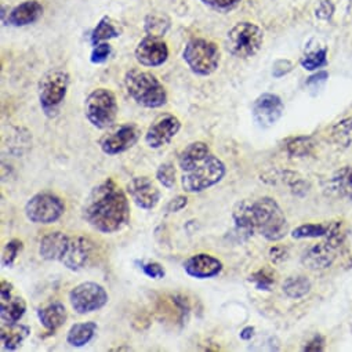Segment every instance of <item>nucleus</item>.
I'll return each instance as SVG.
<instances>
[{"label":"nucleus","mask_w":352,"mask_h":352,"mask_svg":"<svg viewBox=\"0 0 352 352\" xmlns=\"http://www.w3.org/2000/svg\"><path fill=\"white\" fill-rule=\"evenodd\" d=\"M314 141L309 137H297L289 141L287 152L290 156H307L314 149Z\"/></svg>","instance_id":"32"},{"label":"nucleus","mask_w":352,"mask_h":352,"mask_svg":"<svg viewBox=\"0 0 352 352\" xmlns=\"http://www.w3.org/2000/svg\"><path fill=\"white\" fill-rule=\"evenodd\" d=\"M331 138L342 148L352 146V119H345L337 123L331 129Z\"/></svg>","instance_id":"30"},{"label":"nucleus","mask_w":352,"mask_h":352,"mask_svg":"<svg viewBox=\"0 0 352 352\" xmlns=\"http://www.w3.org/2000/svg\"><path fill=\"white\" fill-rule=\"evenodd\" d=\"M109 297L107 290L96 282H83L69 293V302L76 314L85 315L104 308Z\"/></svg>","instance_id":"10"},{"label":"nucleus","mask_w":352,"mask_h":352,"mask_svg":"<svg viewBox=\"0 0 352 352\" xmlns=\"http://www.w3.org/2000/svg\"><path fill=\"white\" fill-rule=\"evenodd\" d=\"M329 188L340 198L352 199V167H342L336 171L329 182Z\"/></svg>","instance_id":"25"},{"label":"nucleus","mask_w":352,"mask_h":352,"mask_svg":"<svg viewBox=\"0 0 352 352\" xmlns=\"http://www.w3.org/2000/svg\"><path fill=\"white\" fill-rule=\"evenodd\" d=\"M68 238L69 235L60 231L50 232L46 236H43L39 246L41 257L46 261H60Z\"/></svg>","instance_id":"21"},{"label":"nucleus","mask_w":352,"mask_h":352,"mask_svg":"<svg viewBox=\"0 0 352 352\" xmlns=\"http://www.w3.org/2000/svg\"><path fill=\"white\" fill-rule=\"evenodd\" d=\"M96 243L86 236H69L60 263L71 271L85 270L96 257Z\"/></svg>","instance_id":"11"},{"label":"nucleus","mask_w":352,"mask_h":352,"mask_svg":"<svg viewBox=\"0 0 352 352\" xmlns=\"http://www.w3.org/2000/svg\"><path fill=\"white\" fill-rule=\"evenodd\" d=\"M336 250L337 248L327 241L314 245L304 253L302 264L309 270H324L333 264Z\"/></svg>","instance_id":"18"},{"label":"nucleus","mask_w":352,"mask_h":352,"mask_svg":"<svg viewBox=\"0 0 352 352\" xmlns=\"http://www.w3.org/2000/svg\"><path fill=\"white\" fill-rule=\"evenodd\" d=\"M137 264L140 265V270L152 279H162L166 275V271L162 267V264L156 261H137Z\"/></svg>","instance_id":"37"},{"label":"nucleus","mask_w":352,"mask_h":352,"mask_svg":"<svg viewBox=\"0 0 352 352\" xmlns=\"http://www.w3.org/2000/svg\"><path fill=\"white\" fill-rule=\"evenodd\" d=\"M264 42L263 30L253 23H239L227 35V50L236 58H250L256 56Z\"/></svg>","instance_id":"6"},{"label":"nucleus","mask_w":352,"mask_h":352,"mask_svg":"<svg viewBox=\"0 0 352 352\" xmlns=\"http://www.w3.org/2000/svg\"><path fill=\"white\" fill-rule=\"evenodd\" d=\"M27 311V302L23 297L12 296L9 298L0 300V319L3 324L19 323Z\"/></svg>","instance_id":"23"},{"label":"nucleus","mask_w":352,"mask_h":352,"mask_svg":"<svg viewBox=\"0 0 352 352\" xmlns=\"http://www.w3.org/2000/svg\"><path fill=\"white\" fill-rule=\"evenodd\" d=\"M226 173L227 167L224 162L210 153L205 160L183 173L182 187L188 194H199L219 184Z\"/></svg>","instance_id":"4"},{"label":"nucleus","mask_w":352,"mask_h":352,"mask_svg":"<svg viewBox=\"0 0 352 352\" xmlns=\"http://www.w3.org/2000/svg\"><path fill=\"white\" fill-rule=\"evenodd\" d=\"M182 129V122L177 116L164 113L157 116L149 126L145 134V144L152 149H159L167 145Z\"/></svg>","instance_id":"12"},{"label":"nucleus","mask_w":352,"mask_h":352,"mask_svg":"<svg viewBox=\"0 0 352 352\" xmlns=\"http://www.w3.org/2000/svg\"><path fill=\"white\" fill-rule=\"evenodd\" d=\"M170 30V20L164 14L152 13L145 19V32L151 38H163Z\"/></svg>","instance_id":"28"},{"label":"nucleus","mask_w":352,"mask_h":352,"mask_svg":"<svg viewBox=\"0 0 352 352\" xmlns=\"http://www.w3.org/2000/svg\"><path fill=\"white\" fill-rule=\"evenodd\" d=\"M249 280L253 282L258 290H271L272 285L275 283L274 272L268 268H264V270H260V271L254 272L253 275H250Z\"/></svg>","instance_id":"36"},{"label":"nucleus","mask_w":352,"mask_h":352,"mask_svg":"<svg viewBox=\"0 0 352 352\" xmlns=\"http://www.w3.org/2000/svg\"><path fill=\"white\" fill-rule=\"evenodd\" d=\"M38 318L42 323V326L49 331L54 333L57 331L61 326L65 324L68 319V311L65 305L60 301L49 304L47 307L42 308L38 311Z\"/></svg>","instance_id":"20"},{"label":"nucleus","mask_w":352,"mask_h":352,"mask_svg":"<svg viewBox=\"0 0 352 352\" xmlns=\"http://www.w3.org/2000/svg\"><path fill=\"white\" fill-rule=\"evenodd\" d=\"M111 52H112V49H111V46L108 43H105V42L98 43V45L94 46V49L91 52L90 60H91L93 64H102V63H105L109 58Z\"/></svg>","instance_id":"39"},{"label":"nucleus","mask_w":352,"mask_h":352,"mask_svg":"<svg viewBox=\"0 0 352 352\" xmlns=\"http://www.w3.org/2000/svg\"><path fill=\"white\" fill-rule=\"evenodd\" d=\"M326 63H327V60H326V49L311 52V53L305 54L301 58V65L304 67V69H308V71L319 69V68L324 67Z\"/></svg>","instance_id":"34"},{"label":"nucleus","mask_w":352,"mask_h":352,"mask_svg":"<svg viewBox=\"0 0 352 352\" xmlns=\"http://www.w3.org/2000/svg\"><path fill=\"white\" fill-rule=\"evenodd\" d=\"M204 5L217 12H231L239 6L241 0H202Z\"/></svg>","instance_id":"38"},{"label":"nucleus","mask_w":352,"mask_h":352,"mask_svg":"<svg viewBox=\"0 0 352 352\" xmlns=\"http://www.w3.org/2000/svg\"><path fill=\"white\" fill-rule=\"evenodd\" d=\"M292 69H293V64H292L290 61H287V60H279V61H276V63L274 64V71H272V74H274L275 78H280V76L289 74Z\"/></svg>","instance_id":"41"},{"label":"nucleus","mask_w":352,"mask_h":352,"mask_svg":"<svg viewBox=\"0 0 352 352\" xmlns=\"http://www.w3.org/2000/svg\"><path fill=\"white\" fill-rule=\"evenodd\" d=\"M119 105L115 94L108 89H97L91 91L85 101V115L87 120L97 129L111 127L118 118Z\"/></svg>","instance_id":"5"},{"label":"nucleus","mask_w":352,"mask_h":352,"mask_svg":"<svg viewBox=\"0 0 352 352\" xmlns=\"http://www.w3.org/2000/svg\"><path fill=\"white\" fill-rule=\"evenodd\" d=\"M141 137V129L135 123H126L116 129L113 133L104 137L100 146L104 153L113 156L133 148Z\"/></svg>","instance_id":"13"},{"label":"nucleus","mask_w":352,"mask_h":352,"mask_svg":"<svg viewBox=\"0 0 352 352\" xmlns=\"http://www.w3.org/2000/svg\"><path fill=\"white\" fill-rule=\"evenodd\" d=\"M283 111H285V105L280 97L271 93L261 94L253 102V108H252V113L256 123L263 129H268L274 126L283 115Z\"/></svg>","instance_id":"14"},{"label":"nucleus","mask_w":352,"mask_h":352,"mask_svg":"<svg viewBox=\"0 0 352 352\" xmlns=\"http://www.w3.org/2000/svg\"><path fill=\"white\" fill-rule=\"evenodd\" d=\"M236 230L248 236L260 234L270 242H278L289 232V224L280 206L268 197L254 202L238 204L232 213Z\"/></svg>","instance_id":"2"},{"label":"nucleus","mask_w":352,"mask_h":352,"mask_svg":"<svg viewBox=\"0 0 352 352\" xmlns=\"http://www.w3.org/2000/svg\"><path fill=\"white\" fill-rule=\"evenodd\" d=\"M330 224H304L296 228L292 232L294 239H305V238H319L326 236Z\"/></svg>","instance_id":"31"},{"label":"nucleus","mask_w":352,"mask_h":352,"mask_svg":"<svg viewBox=\"0 0 352 352\" xmlns=\"http://www.w3.org/2000/svg\"><path fill=\"white\" fill-rule=\"evenodd\" d=\"M324 348V340L323 337L320 336H315L305 346H304V351H323Z\"/></svg>","instance_id":"42"},{"label":"nucleus","mask_w":352,"mask_h":352,"mask_svg":"<svg viewBox=\"0 0 352 352\" xmlns=\"http://www.w3.org/2000/svg\"><path fill=\"white\" fill-rule=\"evenodd\" d=\"M69 86V75L64 69L49 71L39 82V100L46 115H53L63 104Z\"/></svg>","instance_id":"8"},{"label":"nucleus","mask_w":352,"mask_h":352,"mask_svg":"<svg viewBox=\"0 0 352 352\" xmlns=\"http://www.w3.org/2000/svg\"><path fill=\"white\" fill-rule=\"evenodd\" d=\"M31 333V329L25 324H19V323H13V324H3L2 323V344H3V349L6 351H16L17 348L21 346L23 341L28 337V334Z\"/></svg>","instance_id":"24"},{"label":"nucleus","mask_w":352,"mask_h":352,"mask_svg":"<svg viewBox=\"0 0 352 352\" xmlns=\"http://www.w3.org/2000/svg\"><path fill=\"white\" fill-rule=\"evenodd\" d=\"M65 213V205L61 198L50 192H42L32 197L25 205V216L35 224H53Z\"/></svg>","instance_id":"9"},{"label":"nucleus","mask_w":352,"mask_h":352,"mask_svg":"<svg viewBox=\"0 0 352 352\" xmlns=\"http://www.w3.org/2000/svg\"><path fill=\"white\" fill-rule=\"evenodd\" d=\"M270 256L272 261H282L286 258V250L283 248H272Z\"/></svg>","instance_id":"44"},{"label":"nucleus","mask_w":352,"mask_h":352,"mask_svg":"<svg viewBox=\"0 0 352 352\" xmlns=\"http://www.w3.org/2000/svg\"><path fill=\"white\" fill-rule=\"evenodd\" d=\"M83 217L102 234L123 230L130 221V205L124 191L111 179L97 186L86 199Z\"/></svg>","instance_id":"1"},{"label":"nucleus","mask_w":352,"mask_h":352,"mask_svg":"<svg viewBox=\"0 0 352 352\" xmlns=\"http://www.w3.org/2000/svg\"><path fill=\"white\" fill-rule=\"evenodd\" d=\"M43 14V8L38 0H27V2L16 6L8 16L6 24L13 27H25L36 23Z\"/></svg>","instance_id":"19"},{"label":"nucleus","mask_w":352,"mask_h":352,"mask_svg":"<svg viewBox=\"0 0 352 352\" xmlns=\"http://www.w3.org/2000/svg\"><path fill=\"white\" fill-rule=\"evenodd\" d=\"M135 60L142 67H159L168 58V47L157 38L146 36L135 47Z\"/></svg>","instance_id":"16"},{"label":"nucleus","mask_w":352,"mask_h":352,"mask_svg":"<svg viewBox=\"0 0 352 352\" xmlns=\"http://www.w3.org/2000/svg\"><path fill=\"white\" fill-rule=\"evenodd\" d=\"M13 296V285L8 280H2L0 283V300H5Z\"/></svg>","instance_id":"43"},{"label":"nucleus","mask_w":352,"mask_h":352,"mask_svg":"<svg viewBox=\"0 0 352 352\" xmlns=\"http://www.w3.org/2000/svg\"><path fill=\"white\" fill-rule=\"evenodd\" d=\"M97 330H98V326L96 322L75 323L67 334V342L71 346H78V348L85 346L94 338Z\"/></svg>","instance_id":"26"},{"label":"nucleus","mask_w":352,"mask_h":352,"mask_svg":"<svg viewBox=\"0 0 352 352\" xmlns=\"http://www.w3.org/2000/svg\"><path fill=\"white\" fill-rule=\"evenodd\" d=\"M212 153L209 145L204 141H197L186 146L179 155V167L182 171H188Z\"/></svg>","instance_id":"22"},{"label":"nucleus","mask_w":352,"mask_h":352,"mask_svg":"<svg viewBox=\"0 0 352 352\" xmlns=\"http://www.w3.org/2000/svg\"><path fill=\"white\" fill-rule=\"evenodd\" d=\"M157 182L167 190H171L175 186V168L171 162H166L159 166L156 171Z\"/></svg>","instance_id":"33"},{"label":"nucleus","mask_w":352,"mask_h":352,"mask_svg":"<svg viewBox=\"0 0 352 352\" xmlns=\"http://www.w3.org/2000/svg\"><path fill=\"white\" fill-rule=\"evenodd\" d=\"M311 290V282L308 278L298 275L290 276L283 283V292L290 298H301Z\"/></svg>","instance_id":"29"},{"label":"nucleus","mask_w":352,"mask_h":352,"mask_svg":"<svg viewBox=\"0 0 352 352\" xmlns=\"http://www.w3.org/2000/svg\"><path fill=\"white\" fill-rule=\"evenodd\" d=\"M187 205H188V198L184 195H177L167 202V205L164 206V212L166 213H177V212L186 209Z\"/></svg>","instance_id":"40"},{"label":"nucleus","mask_w":352,"mask_h":352,"mask_svg":"<svg viewBox=\"0 0 352 352\" xmlns=\"http://www.w3.org/2000/svg\"><path fill=\"white\" fill-rule=\"evenodd\" d=\"M24 243L20 239H12L6 243L3 253H2V264L3 267H12L17 260L19 254L21 253Z\"/></svg>","instance_id":"35"},{"label":"nucleus","mask_w":352,"mask_h":352,"mask_svg":"<svg viewBox=\"0 0 352 352\" xmlns=\"http://www.w3.org/2000/svg\"><path fill=\"white\" fill-rule=\"evenodd\" d=\"M186 272L197 279H210L221 274L223 263L206 253L195 254L184 263Z\"/></svg>","instance_id":"17"},{"label":"nucleus","mask_w":352,"mask_h":352,"mask_svg":"<svg viewBox=\"0 0 352 352\" xmlns=\"http://www.w3.org/2000/svg\"><path fill=\"white\" fill-rule=\"evenodd\" d=\"M184 61L188 68L198 76H209L219 68L220 50L216 43L206 39H192L187 43Z\"/></svg>","instance_id":"7"},{"label":"nucleus","mask_w":352,"mask_h":352,"mask_svg":"<svg viewBox=\"0 0 352 352\" xmlns=\"http://www.w3.org/2000/svg\"><path fill=\"white\" fill-rule=\"evenodd\" d=\"M253 334H254V327H252V326H248V327H245V329L241 331V338L248 341V340H252Z\"/></svg>","instance_id":"45"},{"label":"nucleus","mask_w":352,"mask_h":352,"mask_svg":"<svg viewBox=\"0 0 352 352\" xmlns=\"http://www.w3.org/2000/svg\"><path fill=\"white\" fill-rule=\"evenodd\" d=\"M119 35H120V31L116 27V23H113L108 16H105V17H102L98 21L97 27L93 30V32H91V42L96 46L98 43L107 42L109 39L118 38Z\"/></svg>","instance_id":"27"},{"label":"nucleus","mask_w":352,"mask_h":352,"mask_svg":"<svg viewBox=\"0 0 352 352\" xmlns=\"http://www.w3.org/2000/svg\"><path fill=\"white\" fill-rule=\"evenodd\" d=\"M127 192L137 208L152 210L160 201V191L148 177H134L127 184Z\"/></svg>","instance_id":"15"},{"label":"nucleus","mask_w":352,"mask_h":352,"mask_svg":"<svg viewBox=\"0 0 352 352\" xmlns=\"http://www.w3.org/2000/svg\"><path fill=\"white\" fill-rule=\"evenodd\" d=\"M124 86L130 97L141 107L155 109L167 102V91L151 72L131 69L124 76Z\"/></svg>","instance_id":"3"}]
</instances>
